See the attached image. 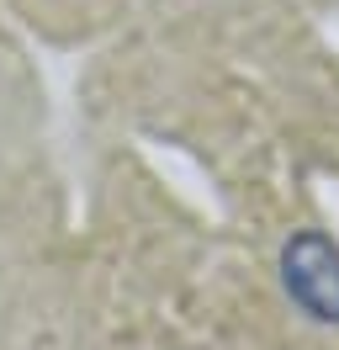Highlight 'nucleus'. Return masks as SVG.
Masks as SVG:
<instances>
[{"label": "nucleus", "instance_id": "obj_1", "mask_svg": "<svg viewBox=\"0 0 339 350\" xmlns=\"http://www.w3.org/2000/svg\"><path fill=\"white\" fill-rule=\"evenodd\" d=\"M281 282L292 292V303L318 319V324H339V244L302 228L281 250Z\"/></svg>", "mask_w": 339, "mask_h": 350}]
</instances>
